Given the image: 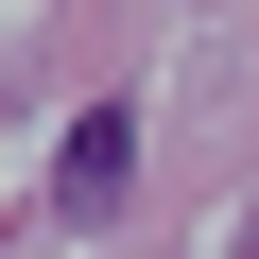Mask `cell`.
I'll return each mask as SVG.
<instances>
[{"label":"cell","mask_w":259,"mask_h":259,"mask_svg":"<svg viewBox=\"0 0 259 259\" xmlns=\"http://www.w3.org/2000/svg\"><path fill=\"white\" fill-rule=\"evenodd\" d=\"M121 173H139V104H87V121H69V156H52V207H69V225H104V207H121Z\"/></svg>","instance_id":"obj_1"}]
</instances>
